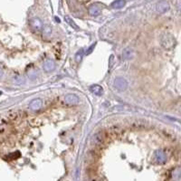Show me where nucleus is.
Returning a JSON list of instances; mask_svg holds the SVG:
<instances>
[{"label":"nucleus","mask_w":181,"mask_h":181,"mask_svg":"<svg viewBox=\"0 0 181 181\" xmlns=\"http://www.w3.org/2000/svg\"><path fill=\"white\" fill-rule=\"evenodd\" d=\"M89 14L92 16H97L101 14V8L97 5H92L89 8Z\"/></svg>","instance_id":"obj_12"},{"label":"nucleus","mask_w":181,"mask_h":181,"mask_svg":"<svg viewBox=\"0 0 181 181\" xmlns=\"http://www.w3.org/2000/svg\"><path fill=\"white\" fill-rule=\"evenodd\" d=\"M64 101L67 104H70V105H77L79 103V98L75 94H68L65 96L64 98Z\"/></svg>","instance_id":"obj_6"},{"label":"nucleus","mask_w":181,"mask_h":181,"mask_svg":"<svg viewBox=\"0 0 181 181\" xmlns=\"http://www.w3.org/2000/svg\"><path fill=\"white\" fill-rule=\"evenodd\" d=\"M126 1H129V0H126Z\"/></svg>","instance_id":"obj_25"},{"label":"nucleus","mask_w":181,"mask_h":181,"mask_svg":"<svg viewBox=\"0 0 181 181\" xmlns=\"http://www.w3.org/2000/svg\"><path fill=\"white\" fill-rule=\"evenodd\" d=\"M43 68L45 72H50L54 70L55 68V64L54 62L53 61V60H50V59H48V60H45L44 64H43Z\"/></svg>","instance_id":"obj_7"},{"label":"nucleus","mask_w":181,"mask_h":181,"mask_svg":"<svg viewBox=\"0 0 181 181\" xmlns=\"http://www.w3.org/2000/svg\"><path fill=\"white\" fill-rule=\"evenodd\" d=\"M131 54H132V51L130 49H129V48L123 51V58L126 59V60L129 59L131 57Z\"/></svg>","instance_id":"obj_17"},{"label":"nucleus","mask_w":181,"mask_h":181,"mask_svg":"<svg viewBox=\"0 0 181 181\" xmlns=\"http://www.w3.org/2000/svg\"><path fill=\"white\" fill-rule=\"evenodd\" d=\"M106 140H107V134L102 131H99L92 136V143L94 145H97V146L103 144Z\"/></svg>","instance_id":"obj_2"},{"label":"nucleus","mask_w":181,"mask_h":181,"mask_svg":"<svg viewBox=\"0 0 181 181\" xmlns=\"http://www.w3.org/2000/svg\"><path fill=\"white\" fill-rule=\"evenodd\" d=\"M2 75H3V72H2V70L0 69V78L2 77Z\"/></svg>","instance_id":"obj_24"},{"label":"nucleus","mask_w":181,"mask_h":181,"mask_svg":"<svg viewBox=\"0 0 181 181\" xmlns=\"http://www.w3.org/2000/svg\"><path fill=\"white\" fill-rule=\"evenodd\" d=\"M21 115L22 113L20 112H16V111H11L8 112L7 114V119L9 120H12V122H14V120H16L18 119L21 118Z\"/></svg>","instance_id":"obj_11"},{"label":"nucleus","mask_w":181,"mask_h":181,"mask_svg":"<svg viewBox=\"0 0 181 181\" xmlns=\"http://www.w3.org/2000/svg\"><path fill=\"white\" fill-rule=\"evenodd\" d=\"M91 92L96 96H101L103 93V88L98 84H95V85H92L91 87Z\"/></svg>","instance_id":"obj_13"},{"label":"nucleus","mask_w":181,"mask_h":181,"mask_svg":"<svg viewBox=\"0 0 181 181\" xmlns=\"http://www.w3.org/2000/svg\"><path fill=\"white\" fill-rule=\"evenodd\" d=\"M124 5H125V0H116L115 2H113L112 4V6L113 7V8H122V7H123L124 6Z\"/></svg>","instance_id":"obj_15"},{"label":"nucleus","mask_w":181,"mask_h":181,"mask_svg":"<svg viewBox=\"0 0 181 181\" xmlns=\"http://www.w3.org/2000/svg\"><path fill=\"white\" fill-rule=\"evenodd\" d=\"M43 102L41 99H34L30 102V108L33 111H38L41 109Z\"/></svg>","instance_id":"obj_10"},{"label":"nucleus","mask_w":181,"mask_h":181,"mask_svg":"<svg viewBox=\"0 0 181 181\" xmlns=\"http://www.w3.org/2000/svg\"><path fill=\"white\" fill-rule=\"evenodd\" d=\"M155 160L158 161L159 163H164L167 160L166 153L163 150H157L155 152Z\"/></svg>","instance_id":"obj_8"},{"label":"nucleus","mask_w":181,"mask_h":181,"mask_svg":"<svg viewBox=\"0 0 181 181\" xmlns=\"http://www.w3.org/2000/svg\"><path fill=\"white\" fill-rule=\"evenodd\" d=\"M44 34L48 35V34H50L52 33V29L49 26H45V28L44 29Z\"/></svg>","instance_id":"obj_20"},{"label":"nucleus","mask_w":181,"mask_h":181,"mask_svg":"<svg viewBox=\"0 0 181 181\" xmlns=\"http://www.w3.org/2000/svg\"><path fill=\"white\" fill-rule=\"evenodd\" d=\"M114 87L119 92L125 91L128 88V82L122 77H118L114 81Z\"/></svg>","instance_id":"obj_3"},{"label":"nucleus","mask_w":181,"mask_h":181,"mask_svg":"<svg viewBox=\"0 0 181 181\" xmlns=\"http://www.w3.org/2000/svg\"><path fill=\"white\" fill-rule=\"evenodd\" d=\"M64 19H65V21L67 22V24H69V26H70L74 27V29H79V27L75 25V23H74V21H72V20L69 16H65V18H64Z\"/></svg>","instance_id":"obj_16"},{"label":"nucleus","mask_w":181,"mask_h":181,"mask_svg":"<svg viewBox=\"0 0 181 181\" xmlns=\"http://www.w3.org/2000/svg\"><path fill=\"white\" fill-rule=\"evenodd\" d=\"M122 132V128H120L119 126H117V125H114V126H112L108 129V133L110 134H112V135H119Z\"/></svg>","instance_id":"obj_14"},{"label":"nucleus","mask_w":181,"mask_h":181,"mask_svg":"<svg viewBox=\"0 0 181 181\" xmlns=\"http://www.w3.org/2000/svg\"><path fill=\"white\" fill-rule=\"evenodd\" d=\"M156 9H157V12H158V13L164 14L167 11H168V9H170V5H168V3L167 1H160L157 4Z\"/></svg>","instance_id":"obj_4"},{"label":"nucleus","mask_w":181,"mask_h":181,"mask_svg":"<svg viewBox=\"0 0 181 181\" xmlns=\"http://www.w3.org/2000/svg\"><path fill=\"white\" fill-rule=\"evenodd\" d=\"M10 156H11L12 160H14V159H17L18 157L20 156V154H19V152H16V153H12Z\"/></svg>","instance_id":"obj_22"},{"label":"nucleus","mask_w":181,"mask_h":181,"mask_svg":"<svg viewBox=\"0 0 181 181\" xmlns=\"http://www.w3.org/2000/svg\"><path fill=\"white\" fill-rule=\"evenodd\" d=\"M82 51L81 50V51H79L77 54H76V55H75V60L77 62H80L81 60H82Z\"/></svg>","instance_id":"obj_19"},{"label":"nucleus","mask_w":181,"mask_h":181,"mask_svg":"<svg viewBox=\"0 0 181 181\" xmlns=\"http://www.w3.org/2000/svg\"><path fill=\"white\" fill-rule=\"evenodd\" d=\"M130 127L134 129H144L147 127V122L143 119H133L130 122Z\"/></svg>","instance_id":"obj_5"},{"label":"nucleus","mask_w":181,"mask_h":181,"mask_svg":"<svg viewBox=\"0 0 181 181\" xmlns=\"http://www.w3.org/2000/svg\"><path fill=\"white\" fill-rule=\"evenodd\" d=\"M14 82L16 83V84H20V83L23 82V78H22L20 75L16 74V75L14 77Z\"/></svg>","instance_id":"obj_18"},{"label":"nucleus","mask_w":181,"mask_h":181,"mask_svg":"<svg viewBox=\"0 0 181 181\" xmlns=\"http://www.w3.org/2000/svg\"><path fill=\"white\" fill-rule=\"evenodd\" d=\"M161 45L164 49L170 50L176 45V40L170 34H165L161 38Z\"/></svg>","instance_id":"obj_1"},{"label":"nucleus","mask_w":181,"mask_h":181,"mask_svg":"<svg viewBox=\"0 0 181 181\" xmlns=\"http://www.w3.org/2000/svg\"><path fill=\"white\" fill-rule=\"evenodd\" d=\"M95 45H96V44H92V46H91V47L89 48V49H88V50L86 51V54H91V53L92 52V50L94 49Z\"/></svg>","instance_id":"obj_23"},{"label":"nucleus","mask_w":181,"mask_h":181,"mask_svg":"<svg viewBox=\"0 0 181 181\" xmlns=\"http://www.w3.org/2000/svg\"><path fill=\"white\" fill-rule=\"evenodd\" d=\"M89 181H102V179H101L98 176H92V177L89 179Z\"/></svg>","instance_id":"obj_21"},{"label":"nucleus","mask_w":181,"mask_h":181,"mask_svg":"<svg viewBox=\"0 0 181 181\" xmlns=\"http://www.w3.org/2000/svg\"><path fill=\"white\" fill-rule=\"evenodd\" d=\"M30 25H31V26H32L34 29H35V30H41V29H42V26H43L41 20H40L39 18H36V17L32 18V19L30 20Z\"/></svg>","instance_id":"obj_9"}]
</instances>
